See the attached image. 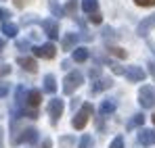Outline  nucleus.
I'll list each match as a JSON object with an SVG mask.
<instances>
[{"instance_id": "f257e3e1", "label": "nucleus", "mask_w": 155, "mask_h": 148, "mask_svg": "<svg viewBox=\"0 0 155 148\" xmlns=\"http://www.w3.org/2000/svg\"><path fill=\"white\" fill-rule=\"evenodd\" d=\"M82 83H84V75L80 71H69L65 75V79H63V92L65 94H74Z\"/></svg>"}, {"instance_id": "f03ea898", "label": "nucleus", "mask_w": 155, "mask_h": 148, "mask_svg": "<svg viewBox=\"0 0 155 148\" xmlns=\"http://www.w3.org/2000/svg\"><path fill=\"white\" fill-rule=\"evenodd\" d=\"M138 102L143 109H151L155 106V88L151 86H143L140 92H138Z\"/></svg>"}, {"instance_id": "7ed1b4c3", "label": "nucleus", "mask_w": 155, "mask_h": 148, "mask_svg": "<svg viewBox=\"0 0 155 148\" xmlns=\"http://www.w3.org/2000/svg\"><path fill=\"white\" fill-rule=\"evenodd\" d=\"M90 113H92V104H84V106L80 109V113H78L76 117H74L71 125H74L76 129H84V125L88 123V117H90Z\"/></svg>"}, {"instance_id": "20e7f679", "label": "nucleus", "mask_w": 155, "mask_h": 148, "mask_svg": "<svg viewBox=\"0 0 155 148\" xmlns=\"http://www.w3.org/2000/svg\"><path fill=\"white\" fill-rule=\"evenodd\" d=\"M31 52L36 54V56H40V58H54L57 56V48H54V44H42V46H34Z\"/></svg>"}, {"instance_id": "39448f33", "label": "nucleus", "mask_w": 155, "mask_h": 148, "mask_svg": "<svg viewBox=\"0 0 155 148\" xmlns=\"http://www.w3.org/2000/svg\"><path fill=\"white\" fill-rule=\"evenodd\" d=\"M63 109H65V102H63L61 98H52L51 100V104H48V115L52 117V123H57V121H59V117H61Z\"/></svg>"}, {"instance_id": "423d86ee", "label": "nucleus", "mask_w": 155, "mask_h": 148, "mask_svg": "<svg viewBox=\"0 0 155 148\" xmlns=\"http://www.w3.org/2000/svg\"><path fill=\"white\" fill-rule=\"evenodd\" d=\"M38 140V129L29 127V129H23L21 136H15L13 138V144H23V142H36Z\"/></svg>"}, {"instance_id": "0eeeda50", "label": "nucleus", "mask_w": 155, "mask_h": 148, "mask_svg": "<svg viewBox=\"0 0 155 148\" xmlns=\"http://www.w3.org/2000/svg\"><path fill=\"white\" fill-rule=\"evenodd\" d=\"M155 27V15H151V17H145L140 23H138V27H136V33L140 36V38H145L151 29Z\"/></svg>"}, {"instance_id": "6e6552de", "label": "nucleus", "mask_w": 155, "mask_h": 148, "mask_svg": "<svg viewBox=\"0 0 155 148\" xmlns=\"http://www.w3.org/2000/svg\"><path fill=\"white\" fill-rule=\"evenodd\" d=\"M42 29H44V33L54 40V38H59V23L54 21V19H44L42 21Z\"/></svg>"}, {"instance_id": "1a4fd4ad", "label": "nucleus", "mask_w": 155, "mask_h": 148, "mask_svg": "<svg viewBox=\"0 0 155 148\" xmlns=\"http://www.w3.org/2000/svg\"><path fill=\"white\" fill-rule=\"evenodd\" d=\"M124 75H126L128 81H143V79L147 77V73H145L140 67H128V69L124 71Z\"/></svg>"}, {"instance_id": "9d476101", "label": "nucleus", "mask_w": 155, "mask_h": 148, "mask_svg": "<svg viewBox=\"0 0 155 148\" xmlns=\"http://www.w3.org/2000/svg\"><path fill=\"white\" fill-rule=\"evenodd\" d=\"M138 144H140V146H153L155 144V131L153 129H140V134H138Z\"/></svg>"}, {"instance_id": "9b49d317", "label": "nucleus", "mask_w": 155, "mask_h": 148, "mask_svg": "<svg viewBox=\"0 0 155 148\" xmlns=\"http://www.w3.org/2000/svg\"><path fill=\"white\" fill-rule=\"evenodd\" d=\"M115 109H117V102H115L113 98H107V100H103V102H101V106H99V113H101V115L105 117V115H111Z\"/></svg>"}, {"instance_id": "f8f14e48", "label": "nucleus", "mask_w": 155, "mask_h": 148, "mask_svg": "<svg viewBox=\"0 0 155 148\" xmlns=\"http://www.w3.org/2000/svg\"><path fill=\"white\" fill-rule=\"evenodd\" d=\"M25 71H29V73H36V69H38V65H36V61L34 58H29V56H21L19 61H17Z\"/></svg>"}, {"instance_id": "ddd939ff", "label": "nucleus", "mask_w": 155, "mask_h": 148, "mask_svg": "<svg viewBox=\"0 0 155 148\" xmlns=\"http://www.w3.org/2000/svg\"><path fill=\"white\" fill-rule=\"evenodd\" d=\"M111 86H113V81H111L109 77H101V79H97V81H94L92 90H94V92H103V90H109Z\"/></svg>"}, {"instance_id": "4468645a", "label": "nucleus", "mask_w": 155, "mask_h": 148, "mask_svg": "<svg viewBox=\"0 0 155 148\" xmlns=\"http://www.w3.org/2000/svg\"><path fill=\"white\" fill-rule=\"evenodd\" d=\"M71 58H74L76 63H84V61L88 58V48H84V46H78V48H74Z\"/></svg>"}, {"instance_id": "2eb2a0df", "label": "nucleus", "mask_w": 155, "mask_h": 148, "mask_svg": "<svg viewBox=\"0 0 155 148\" xmlns=\"http://www.w3.org/2000/svg\"><path fill=\"white\" fill-rule=\"evenodd\" d=\"M80 40V36L78 33H67L65 38H63V48L65 50H74L76 48V42Z\"/></svg>"}, {"instance_id": "dca6fc26", "label": "nucleus", "mask_w": 155, "mask_h": 148, "mask_svg": "<svg viewBox=\"0 0 155 148\" xmlns=\"http://www.w3.org/2000/svg\"><path fill=\"white\" fill-rule=\"evenodd\" d=\"M2 33H4L6 38H15V36L19 33V29H17V25H15V23L4 21V23H2Z\"/></svg>"}, {"instance_id": "f3484780", "label": "nucleus", "mask_w": 155, "mask_h": 148, "mask_svg": "<svg viewBox=\"0 0 155 148\" xmlns=\"http://www.w3.org/2000/svg\"><path fill=\"white\" fill-rule=\"evenodd\" d=\"M15 100H17L19 106L27 104V88H25V86H19V88H17V92H15Z\"/></svg>"}, {"instance_id": "a211bd4d", "label": "nucleus", "mask_w": 155, "mask_h": 148, "mask_svg": "<svg viewBox=\"0 0 155 148\" xmlns=\"http://www.w3.org/2000/svg\"><path fill=\"white\" fill-rule=\"evenodd\" d=\"M40 90H27V104L29 106H38L40 104Z\"/></svg>"}, {"instance_id": "6ab92c4d", "label": "nucleus", "mask_w": 155, "mask_h": 148, "mask_svg": "<svg viewBox=\"0 0 155 148\" xmlns=\"http://www.w3.org/2000/svg\"><path fill=\"white\" fill-rule=\"evenodd\" d=\"M97 8H99V0H82V11L84 13H97Z\"/></svg>"}, {"instance_id": "aec40b11", "label": "nucleus", "mask_w": 155, "mask_h": 148, "mask_svg": "<svg viewBox=\"0 0 155 148\" xmlns=\"http://www.w3.org/2000/svg\"><path fill=\"white\" fill-rule=\"evenodd\" d=\"M44 90H46L48 94H54V92H57V81H54L52 75H46V77H44Z\"/></svg>"}, {"instance_id": "412c9836", "label": "nucleus", "mask_w": 155, "mask_h": 148, "mask_svg": "<svg viewBox=\"0 0 155 148\" xmlns=\"http://www.w3.org/2000/svg\"><path fill=\"white\" fill-rule=\"evenodd\" d=\"M145 123V115L143 113H136L132 119L128 121V129H132V127H138V125H143Z\"/></svg>"}, {"instance_id": "4be33fe9", "label": "nucleus", "mask_w": 155, "mask_h": 148, "mask_svg": "<svg viewBox=\"0 0 155 148\" xmlns=\"http://www.w3.org/2000/svg\"><path fill=\"white\" fill-rule=\"evenodd\" d=\"M109 52H111L113 56H117V58H126V50H124V48H117V46H109Z\"/></svg>"}, {"instance_id": "5701e85b", "label": "nucleus", "mask_w": 155, "mask_h": 148, "mask_svg": "<svg viewBox=\"0 0 155 148\" xmlns=\"http://www.w3.org/2000/svg\"><path fill=\"white\" fill-rule=\"evenodd\" d=\"M80 148H92V138L90 136H84L80 140Z\"/></svg>"}, {"instance_id": "b1692460", "label": "nucleus", "mask_w": 155, "mask_h": 148, "mask_svg": "<svg viewBox=\"0 0 155 148\" xmlns=\"http://www.w3.org/2000/svg\"><path fill=\"white\" fill-rule=\"evenodd\" d=\"M111 148H124V138H122V136H117V138L111 142Z\"/></svg>"}, {"instance_id": "393cba45", "label": "nucleus", "mask_w": 155, "mask_h": 148, "mask_svg": "<svg viewBox=\"0 0 155 148\" xmlns=\"http://www.w3.org/2000/svg\"><path fill=\"white\" fill-rule=\"evenodd\" d=\"M17 48H19V50H31L27 40H17Z\"/></svg>"}, {"instance_id": "a878e982", "label": "nucleus", "mask_w": 155, "mask_h": 148, "mask_svg": "<svg viewBox=\"0 0 155 148\" xmlns=\"http://www.w3.org/2000/svg\"><path fill=\"white\" fill-rule=\"evenodd\" d=\"M138 6H153L155 4V0H134Z\"/></svg>"}, {"instance_id": "bb28decb", "label": "nucleus", "mask_w": 155, "mask_h": 148, "mask_svg": "<svg viewBox=\"0 0 155 148\" xmlns=\"http://www.w3.org/2000/svg\"><path fill=\"white\" fill-rule=\"evenodd\" d=\"M51 8H52V13H54V15H57V17H59V15H61V8H59V4H57V2H54V0H51Z\"/></svg>"}, {"instance_id": "cd10ccee", "label": "nucleus", "mask_w": 155, "mask_h": 148, "mask_svg": "<svg viewBox=\"0 0 155 148\" xmlns=\"http://www.w3.org/2000/svg\"><path fill=\"white\" fill-rule=\"evenodd\" d=\"M111 69H113V73H117V75H124V67H120V65H111Z\"/></svg>"}, {"instance_id": "c85d7f7f", "label": "nucleus", "mask_w": 155, "mask_h": 148, "mask_svg": "<svg viewBox=\"0 0 155 148\" xmlns=\"http://www.w3.org/2000/svg\"><path fill=\"white\" fill-rule=\"evenodd\" d=\"M11 73V67H8V65H0V77H2V75H8Z\"/></svg>"}, {"instance_id": "c756f323", "label": "nucleus", "mask_w": 155, "mask_h": 148, "mask_svg": "<svg viewBox=\"0 0 155 148\" xmlns=\"http://www.w3.org/2000/svg\"><path fill=\"white\" fill-rule=\"evenodd\" d=\"M101 19H103V17H101L99 13H92V15H90V21H92V23H101Z\"/></svg>"}, {"instance_id": "7c9ffc66", "label": "nucleus", "mask_w": 155, "mask_h": 148, "mask_svg": "<svg viewBox=\"0 0 155 148\" xmlns=\"http://www.w3.org/2000/svg\"><path fill=\"white\" fill-rule=\"evenodd\" d=\"M6 17H11V13L6 8H0V21H6Z\"/></svg>"}, {"instance_id": "2f4dec72", "label": "nucleus", "mask_w": 155, "mask_h": 148, "mask_svg": "<svg viewBox=\"0 0 155 148\" xmlns=\"http://www.w3.org/2000/svg\"><path fill=\"white\" fill-rule=\"evenodd\" d=\"M76 4H78V0H69V6H67V11L74 15V11H76Z\"/></svg>"}, {"instance_id": "473e14b6", "label": "nucleus", "mask_w": 155, "mask_h": 148, "mask_svg": "<svg viewBox=\"0 0 155 148\" xmlns=\"http://www.w3.org/2000/svg\"><path fill=\"white\" fill-rule=\"evenodd\" d=\"M6 92H8V86H6V83H0V98H2Z\"/></svg>"}, {"instance_id": "72a5a7b5", "label": "nucleus", "mask_w": 155, "mask_h": 148, "mask_svg": "<svg viewBox=\"0 0 155 148\" xmlns=\"http://www.w3.org/2000/svg\"><path fill=\"white\" fill-rule=\"evenodd\" d=\"M51 138H46V140H42V144H40V148H51Z\"/></svg>"}, {"instance_id": "f704fd0d", "label": "nucleus", "mask_w": 155, "mask_h": 148, "mask_svg": "<svg viewBox=\"0 0 155 148\" xmlns=\"http://www.w3.org/2000/svg\"><path fill=\"white\" fill-rule=\"evenodd\" d=\"M149 71H151V75L155 77V63H149Z\"/></svg>"}, {"instance_id": "c9c22d12", "label": "nucleus", "mask_w": 155, "mask_h": 148, "mask_svg": "<svg viewBox=\"0 0 155 148\" xmlns=\"http://www.w3.org/2000/svg\"><path fill=\"white\" fill-rule=\"evenodd\" d=\"M4 46H6V40H4V38H0V50H4Z\"/></svg>"}, {"instance_id": "e433bc0d", "label": "nucleus", "mask_w": 155, "mask_h": 148, "mask_svg": "<svg viewBox=\"0 0 155 148\" xmlns=\"http://www.w3.org/2000/svg\"><path fill=\"white\" fill-rule=\"evenodd\" d=\"M2 134H4V131H2V127H0V148H2Z\"/></svg>"}, {"instance_id": "4c0bfd02", "label": "nucleus", "mask_w": 155, "mask_h": 148, "mask_svg": "<svg viewBox=\"0 0 155 148\" xmlns=\"http://www.w3.org/2000/svg\"><path fill=\"white\" fill-rule=\"evenodd\" d=\"M153 123H155V115H153Z\"/></svg>"}]
</instances>
